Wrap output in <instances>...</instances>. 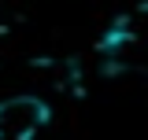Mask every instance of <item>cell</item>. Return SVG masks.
I'll return each instance as SVG.
<instances>
[{"label": "cell", "mask_w": 148, "mask_h": 140, "mask_svg": "<svg viewBox=\"0 0 148 140\" xmlns=\"http://www.w3.org/2000/svg\"><path fill=\"white\" fill-rule=\"evenodd\" d=\"M41 118H45V111H41V103H34V100H15V103L0 107V125H4L8 133H15V137L30 133Z\"/></svg>", "instance_id": "obj_1"}]
</instances>
